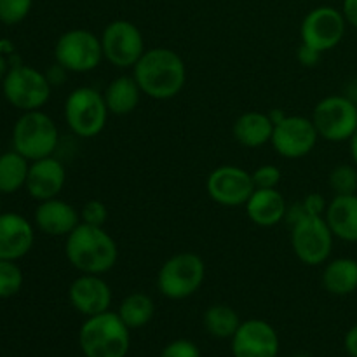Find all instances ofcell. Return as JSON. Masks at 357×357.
Segmentation results:
<instances>
[{
    "label": "cell",
    "instance_id": "obj_16",
    "mask_svg": "<svg viewBox=\"0 0 357 357\" xmlns=\"http://www.w3.org/2000/svg\"><path fill=\"white\" fill-rule=\"evenodd\" d=\"M68 300L82 316H98L110 310L112 288L101 275L80 274L70 284Z\"/></svg>",
    "mask_w": 357,
    "mask_h": 357
},
{
    "label": "cell",
    "instance_id": "obj_8",
    "mask_svg": "<svg viewBox=\"0 0 357 357\" xmlns=\"http://www.w3.org/2000/svg\"><path fill=\"white\" fill-rule=\"evenodd\" d=\"M312 122L319 138L330 143H344L357 131V105L352 98L331 94L314 107Z\"/></svg>",
    "mask_w": 357,
    "mask_h": 357
},
{
    "label": "cell",
    "instance_id": "obj_23",
    "mask_svg": "<svg viewBox=\"0 0 357 357\" xmlns=\"http://www.w3.org/2000/svg\"><path fill=\"white\" fill-rule=\"evenodd\" d=\"M323 288L330 295L347 296L357 291V260L349 257L333 258L324 264L321 275Z\"/></svg>",
    "mask_w": 357,
    "mask_h": 357
},
{
    "label": "cell",
    "instance_id": "obj_31",
    "mask_svg": "<svg viewBox=\"0 0 357 357\" xmlns=\"http://www.w3.org/2000/svg\"><path fill=\"white\" fill-rule=\"evenodd\" d=\"M108 208L103 201H98V199H91L80 209V220L82 223L94 227H105L108 220Z\"/></svg>",
    "mask_w": 357,
    "mask_h": 357
},
{
    "label": "cell",
    "instance_id": "obj_17",
    "mask_svg": "<svg viewBox=\"0 0 357 357\" xmlns=\"http://www.w3.org/2000/svg\"><path fill=\"white\" fill-rule=\"evenodd\" d=\"M66 183V169L56 157L31 160L26 176V190L35 201H49L61 194Z\"/></svg>",
    "mask_w": 357,
    "mask_h": 357
},
{
    "label": "cell",
    "instance_id": "obj_4",
    "mask_svg": "<svg viewBox=\"0 0 357 357\" xmlns=\"http://www.w3.org/2000/svg\"><path fill=\"white\" fill-rule=\"evenodd\" d=\"M59 143L58 126L40 110L23 112L13 129V145L17 153L31 160L51 157Z\"/></svg>",
    "mask_w": 357,
    "mask_h": 357
},
{
    "label": "cell",
    "instance_id": "obj_25",
    "mask_svg": "<svg viewBox=\"0 0 357 357\" xmlns=\"http://www.w3.org/2000/svg\"><path fill=\"white\" fill-rule=\"evenodd\" d=\"M117 314L129 330H139V328H145L153 319L155 305H153V300L146 293L136 291L122 300Z\"/></svg>",
    "mask_w": 357,
    "mask_h": 357
},
{
    "label": "cell",
    "instance_id": "obj_32",
    "mask_svg": "<svg viewBox=\"0 0 357 357\" xmlns=\"http://www.w3.org/2000/svg\"><path fill=\"white\" fill-rule=\"evenodd\" d=\"M255 188H278L281 181V169L274 164H264L253 171Z\"/></svg>",
    "mask_w": 357,
    "mask_h": 357
},
{
    "label": "cell",
    "instance_id": "obj_22",
    "mask_svg": "<svg viewBox=\"0 0 357 357\" xmlns=\"http://www.w3.org/2000/svg\"><path fill=\"white\" fill-rule=\"evenodd\" d=\"M272 132H274V122L271 121L268 114L258 110L239 115L232 128L236 142L246 149H260L271 143Z\"/></svg>",
    "mask_w": 357,
    "mask_h": 357
},
{
    "label": "cell",
    "instance_id": "obj_13",
    "mask_svg": "<svg viewBox=\"0 0 357 357\" xmlns=\"http://www.w3.org/2000/svg\"><path fill=\"white\" fill-rule=\"evenodd\" d=\"M319 135L312 119L303 115H286L274 126L271 145L282 159L296 160L309 155L317 145Z\"/></svg>",
    "mask_w": 357,
    "mask_h": 357
},
{
    "label": "cell",
    "instance_id": "obj_24",
    "mask_svg": "<svg viewBox=\"0 0 357 357\" xmlns=\"http://www.w3.org/2000/svg\"><path fill=\"white\" fill-rule=\"evenodd\" d=\"M142 89L132 75H119L105 87L103 98L110 114L129 115L138 108L142 100Z\"/></svg>",
    "mask_w": 357,
    "mask_h": 357
},
{
    "label": "cell",
    "instance_id": "obj_7",
    "mask_svg": "<svg viewBox=\"0 0 357 357\" xmlns=\"http://www.w3.org/2000/svg\"><path fill=\"white\" fill-rule=\"evenodd\" d=\"M289 239L293 253L303 265L319 267L330 260L335 236L324 216H302L291 225Z\"/></svg>",
    "mask_w": 357,
    "mask_h": 357
},
{
    "label": "cell",
    "instance_id": "obj_28",
    "mask_svg": "<svg viewBox=\"0 0 357 357\" xmlns=\"http://www.w3.org/2000/svg\"><path fill=\"white\" fill-rule=\"evenodd\" d=\"M328 185L335 195L357 194V167L354 164H338L331 169Z\"/></svg>",
    "mask_w": 357,
    "mask_h": 357
},
{
    "label": "cell",
    "instance_id": "obj_30",
    "mask_svg": "<svg viewBox=\"0 0 357 357\" xmlns=\"http://www.w3.org/2000/svg\"><path fill=\"white\" fill-rule=\"evenodd\" d=\"M33 0H0V21L17 24L30 14Z\"/></svg>",
    "mask_w": 357,
    "mask_h": 357
},
{
    "label": "cell",
    "instance_id": "obj_40",
    "mask_svg": "<svg viewBox=\"0 0 357 357\" xmlns=\"http://www.w3.org/2000/svg\"><path fill=\"white\" fill-rule=\"evenodd\" d=\"M7 72H9V61L6 59V56L0 54V82L6 79Z\"/></svg>",
    "mask_w": 357,
    "mask_h": 357
},
{
    "label": "cell",
    "instance_id": "obj_39",
    "mask_svg": "<svg viewBox=\"0 0 357 357\" xmlns=\"http://www.w3.org/2000/svg\"><path fill=\"white\" fill-rule=\"evenodd\" d=\"M349 146H351V157H352V164L357 167V131L354 132L351 139H349Z\"/></svg>",
    "mask_w": 357,
    "mask_h": 357
},
{
    "label": "cell",
    "instance_id": "obj_21",
    "mask_svg": "<svg viewBox=\"0 0 357 357\" xmlns=\"http://www.w3.org/2000/svg\"><path fill=\"white\" fill-rule=\"evenodd\" d=\"M324 220L330 225L335 239L357 243V194L335 195L328 202Z\"/></svg>",
    "mask_w": 357,
    "mask_h": 357
},
{
    "label": "cell",
    "instance_id": "obj_44",
    "mask_svg": "<svg viewBox=\"0 0 357 357\" xmlns=\"http://www.w3.org/2000/svg\"><path fill=\"white\" fill-rule=\"evenodd\" d=\"M291 357H309V356H305V354H295V356H291Z\"/></svg>",
    "mask_w": 357,
    "mask_h": 357
},
{
    "label": "cell",
    "instance_id": "obj_45",
    "mask_svg": "<svg viewBox=\"0 0 357 357\" xmlns=\"http://www.w3.org/2000/svg\"><path fill=\"white\" fill-rule=\"evenodd\" d=\"M0 208H2V199H0Z\"/></svg>",
    "mask_w": 357,
    "mask_h": 357
},
{
    "label": "cell",
    "instance_id": "obj_29",
    "mask_svg": "<svg viewBox=\"0 0 357 357\" xmlns=\"http://www.w3.org/2000/svg\"><path fill=\"white\" fill-rule=\"evenodd\" d=\"M23 286V272L16 261L0 260V298L17 295Z\"/></svg>",
    "mask_w": 357,
    "mask_h": 357
},
{
    "label": "cell",
    "instance_id": "obj_19",
    "mask_svg": "<svg viewBox=\"0 0 357 357\" xmlns=\"http://www.w3.org/2000/svg\"><path fill=\"white\" fill-rule=\"evenodd\" d=\"M80 211L58 197L38 202L35 209V225L51 237H66L80 225Z\"/></svg>",
    "mask_w": 357,
    "mask_h": 357
},
{
    "label": "cell",
    "instance_id": "obj_38",
    "mask_svg": "<svg viewBox=\"0 0 357 357\" xmlns=\"http://www.w3.org/2000/svg\"><path fill=\"white\" fill-rule=\"evenodd\" d=\"M45 77H47V80L51 82V86H59V84L65 82L66 70L63 68L61 65H58V63H56V65L52 66L47 73H45Z\"/></svg>",
    "mask_w": 357,
    "mask_h": 357
},
{
    "label": "cell",
    "instance_id": "obj_3",
    "mask_svg": "<svg viewBox=\"0 0 357 357\" xmlns=\"http://www.w3.org/2000/svg\"><path fill=\"white\" fill-rule=\"evenodd\" d=\"M79 345L86 357H126L131 347V330L117 312L107 310L86 317L79 331Z\"/></svg>",
    "mask_w": 357,
    "mask_h": 357
},
{
    "label": "cell",
    "instance_id": "obj_2",
    "mask_svg": "<svg viewBox=\"0 0 357 357\" xmlns=\"http://www.w3.org/2000/svg\"><path fill=\"white\" fill-rule=\"evenodd\" d=\"M65 255L70 265L80 274L103 275L117 264L119 248L105 227L80 222V225L66 236Z\"/></svg>",
    "mask_w": 357,
    "mask_h": 357
},
{
    "label": "cell",
    "instance_id": "obj_37",
    "mask_svg": "<svg viewBox=\"0 0 357 357\" xmlns=\"http://www.w3.org/2000/svg\"><path fill=\"white\" fill-rule=\"evenodd\" d=\"M344 347L347 351V354L351 357H357V324L351 328V330L345 333L344 338Z\"/></svg>",
    "mask_w": 357,
    "mask_h": 357
},
{
    "label": "cell",
    "instance_id": "obj_15",
    "mask_svg": "<svg viewBox=\"0 0 357 357\" xmlns=\"http://www.w3.org/2000/svg\"><path fill=\"white\" fill-rule=\"evenodd\" d=\"M230 340L234 357H278L281 347L275 328L264 319L243 321Z\"/></svg>",
    "mask_w": 357,
    "mask_h": 357
},
{
    "label": "cell",
    "instance_id": "obj_5",
    "mask_svg": "<svg viewBox=\"0 0 357 357\" xmlns=\"http://www.w3.org/2000/svg\"><path fill=\"white\" fill-rule=\"evenodd\" d=\"M206 264L199 255L185 251L167 258L157 274V289L169 300H185L204 284Z\"/></svg>",
    "mask_w": 357,
    "mask_h": 357
},
{
    "label": "cell",
    "instance_id": "obj_1",
    "mask_svg": "<svg viewBox=\"0 0 357 357\" xmlns=\"http://www.w3.org/2000/svg\"><path fill=\"white\" fill-rule=\"evenodd\" d=\"M132 77L145 96L157 101L173 100L187 84L183 58L169 47L146 49L132 66Z\"/></svg>",
    "mask_w": 357,
    "mask_h": 357
},
{
    "label": "cell",
    "instance_id": "obj_20",
    "mask_svg": "<svg viewBox=\"0 0 357 357\" xmlns=\"http://www.w3.org/2000/svg\"><path fill=\"white\" fill-rule=\"evenodd\" d=\"M246 215L255 225L271 229L284 222L288 204L278 188H255L251 197L244 204Z\"/></svg>",
    "mask_w": 357,
    "mask_h": 357
},
{
    "label": "cell",
    "instance_id": "obj_10",
    "mask_svg": "<svg viewBox=\"0 0 357 357\" xmlns=\"http://www.w3.org/2000/svg\"><path fill=\"white\" fill-rule=\"evenodd\" d=\"M54 58L66 72L89 73L103 61L101 38L84 28L65 31L54 45Z\"/></svg>",
    "mask_w": 357,
    "mask_h": 357
},
{
    "label": "cell",
    "instance_id": "obj_11",
    "mask_svg": "<svg viewBox=\"0 0 357 357\" xmlns=\"http://www.w3.org/2000/svg\"><path fill=\"white\" fill-rule=\"evenodd\" d=\"M100 38L103 58L117 68H132L146 51L143 33L128 20L110 21Z\"/></svg>",
    "mask_w": 357,
    "mask_h": 357
},
{
    "label": "cell",
    "instance_id": "obj_43",
    "mask_svg": "<svg viewBox=\"0 0 357 357\" xmlns=\"http://www.w3.org/2000/svg\"><path fill=\"white\" fill-rule=\"evenodd\" d=\"M352 100H354V103L357 105V82H356V86H354V93H352Z\"/></svg>",
    "mask_w": 357,
    "mask_h": 357
},
{
    "label": "cell",
    "instance_id": "obj_35",
    "mask_svg": "<svg viewBox=\"0 0 357 357\" xmlns=\"http://www.w3.org/2000/svg\"><path fill=\"white\" fill-rule=\"evenodd\" d=\"M321 54H323V52H319L317 49L310 47V45L307 44H300V47L296 49V59H298L300 65L305 66V68H314V66H317V63L321 61Z\"/></svg>",
    "mask_w": 357,
    "mask_h": 357
},
{
    "label": "cell",
    "instance_id": "obj_6",
    "mask_svg": "<svg viewBox=\"0 0 357 357\" xmlns=\"http://www.w3.org/2000/svg\"><path fill=\"white\" fill-rule=\"evenodd\" d=\"M108 114L103 93L94 87H77L65 101V122L79 138L89 139L100 135L107 126Z\"/></svg>",
    "mask_w": 357,
    "mask_h": 357
},
{
    "label": "cell",
    "instance_id": "obj_41",
    "mask_svg": "<svg viewBox=\"0 0 357 357\" xmlns=\"http://www.w3.org/2000/svg\"><path fill=\"white\" fill-rule=\"evenodd\" d=\"M286 112L284 110H272V112H268V117H271V121L274 122V126L278 124V122H281L282 119L286 117Z\"/></svg>",
    "mask_w": 357,
    "mask_h": 357
},
{
    "label": "cell",
    "instance_id": "obj_27",
    "mask_svg": "<svg viewBox=\"0 0 357 357\" xmlns=\"http://www.w3.org/2000/svg\"><path fill=\"white\" fill-rule=\"evenodd\" d=\"M206 331L215 338H232L241 326V317L236 310L225 303H215L202 317Z\"/></svg>",
    "mask_w": 357,
    "mask_h": 357
},
{
    "label": "cell",
    "instance_id": "obj_34",
    "mask_svg": "<svg viewBox=\"0 0 357 357\" xmlns=\"http://www.w3.org/2000/svg\"><path fill=\"white\" fill-rule=\"evenodd\" d=\"M302 206L305 215L324 216V213H326V208H328V202L323 195L317 194V192H312V194H309L305 199H303Z\"/></svg>",
    "mask_w": 357,
    "mask_h": 357
},
{
    "label": "cell",
    "instance_id": "obj_14",
    "mask_svg": "<svg viewBox=\"0 0 357 357\" xmlns=\"http://www.w3.org/2000/svg\"><path fill=\"white\" fill-rule=\"evenodd\" d=\"M206 190L216 204L223 208H239L246 204L255 192L253 174L244 167L223 164L209 173Z\"/></svg>",
    "mask_w": 357,
    "mask_h": 357
},
{
    "label": "cell",
    "instance_id": "obj_42",
    "mask_svg": "<svg viewBox=\"0 0 357 357\" xmlns=\"http://www.w3.org/2000/svg\"><path fill=\"white\" fill-rule=\"evenodd\" d=\"M13 44L7 40H0V54H3V52H13Z\"/></svg>",
    "mask_w": 357,
    "mask_h": 357
},
{
    "label": "cell",
    "instance_id": "obj_33",
    "mask_svg": "<svg viewBox=\"0 0 357 357\" xmlns=\"http://www.w3.org/2000/svg\"><path fill=\"white\" fill-rule=\"evenodd\" d=\"M159 357H201L197 345L187 338H178L162 349Z\"/></svg>",
    "mask_w": 357,
    "mask_h": 357
},
{
    "label": "cell",
    "instance_id": "obj_18",
    "mask_svg": "<svg viewBox=\"0 0 357 357\" xmlns=\"http://www.w3.org/2000/svg\"><path fill=\"white\" fill-rule=\"evenodd\" d=\"M31 223L17 213H0V260L16 261L33 248Z\"/></svg>",
    "mask_w": 357,
    "mask_h": 357
},
{
    "label": "cell",
    "instance_id": "obj_36",
    "mask_svg": "<svg viewBox=\"0 0 357 357\" xmlns=\"http://www.w3.org/2000/svg\"><path fill=\"white\" fill-rule=\"evenodd\" d=\"M342 14H344L347 24L357 30V0H344L342 3Z\"/></svg>",
    "mask_w": 357,
    "mask_h": 357
},
{
    "label": "cell",
    "instance_id": "obj_12",
    "mask_svg": "<svg viewBox=\"0 0 357 357\" xmlns=\"http://www.w3.org/2000/svg\"><path fill=\"white\" fill-rule=\"evenodd\" d=\"M345 30H347V21L342 14V9L319 6L303 17L300 24V38L302 44L310 45L319 52H326L344 40Z\"/></svg>",
    "mask_w": 357,
    "mask_h": 357
},
{
    "label": "cell",
    "instance_id": "obj_26",
    "mask_svg": "<svg viewBox=\"0 0 357 357\" xmlns=\"http://www.w3.org/2000/svg\"><path fill=\"white\" fill-rule=\"evenodd\" d=\"M30 160L16 150L0 153V194H14L26 185Z\"/></svg>",
    "mask_w": 357,
    "mask_h": 357
},
{
    "label": "cell",
    "instance_id": "obj_9",
    "mask_svg": "<svg viewBox=\"0 0 357 357\" xmlns=\"http://www.w3.org/2000/svg\"><path fill=\"white\" fill-rule=\"evenodd\" d=\"M51 87L45 73L26 65L10 66L2 80L3 96L21 112L40 110L51 96Z\"/></svg>",
    "mask_w": 357,
    "mask_h": 357
}]
</instances>
